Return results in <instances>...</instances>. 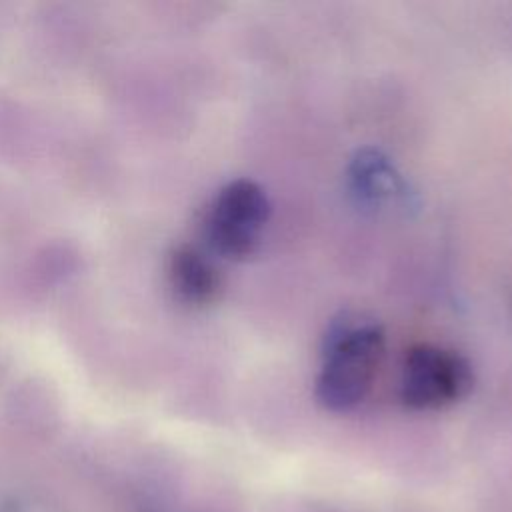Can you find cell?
I'll use <instances>...</instances> for the list:
<instances>
[{
  "instance_id": "5",
  "label": "cell",
  "mask_w": 512,
  "mask_h": 512,
  "mask_svg": "<svg viewBox=\"0 0 512 512\" xmlns=\"http://www.w3.org/2000/svg\"><path fill=\"white\" fill-rule=\"evenodd\" d=\"M348 178L352 194L362 206L368 208H376L406 194L394 166L382 152L374 148H366L356 154L350 164Z\"/></svg>"
},
{
  "instance_id": "1",
  "label": "cell",
  "mask_w": 512,
  "mask_h": 512,
  "mask_svg": "<svg viewBox=\"0 0 512 512\" xmlns=\"http://www.w3.org/2000/svg\"><path fill=\"white\" fill-rule=\"evenodd\" d=\"M384 332L372 320L344 316L336 320L322 350L316 398L332 412L356 408L370 392L384 358Z\"/></svg>"
},
{
  "instance_id": "3",
  "label": "cell",
  "mask_w": 512,
  "mask_h": 512,
  "mask_svg": "<svg viewBox=\"0 0 512 512\" xmlns=\"http://www.w3.org/2000/svg\"><path fill=\"white\" fill-rule=\"evenodd\" d=\"M470 362L448 348L420 344L406 352L398 398L412 410H440L462 400L472 388Z\"/></svg>"
},
{
  "instance_id": "4",
  "label": "cell",
  "mask_w": 512,
  "mask_h": 512,
  "mask_svg": "<svg viewBox=\"0 0 512 512\" xmlns=\"http://www.w3.org/2000/svg\"><path fill=\"white\" fill-rule=\"evenodd\" d=\"M168 280L174 294L192 306H206L216 300L222 280L214 262L198 248L182 244L168 260Z\"/></svg>"
},
{
  "instance_id": "2",
  "label": "cell",
  "mask_w": 512,
  "mask_h": 512,
  "mask_svg": "<svg viewBox=\"0 0 512 512\" xmlns=\"http://www.w3.org/2000/svg\"><path fill=\"white\" fill-rule=\"evenodd\" d=\"M268 214L270 202L260 184L248 178L232 180L220 188L206 212V242L224 258H248L260 244Z\"/></svg>"
}]
</instances>
